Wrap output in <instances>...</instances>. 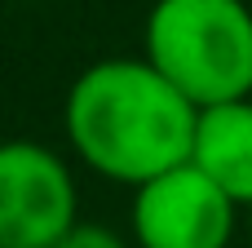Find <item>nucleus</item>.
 Returning a JSON list of instances; mask_svg holds the SVG:
<instances>
[{
  "instance_id": "1",
  "label": "nucleus",
  "mask_w": 252,
  "mask_h": 248,
  "mask_svg": "<svg viewBox=\"0 0 252 248\" xmlns=\"http://www.w3.org/2000/svg\"><path fill=\"white\" fill-rule=\"evenodd\" d=\"M62 129L93 173L137 191L190 160L195 106L146 58H102L75 75Z\"/></svg>"
},
{
  "instance_id": "2",
  "label": "nucleus",
  "mask_w": 252,
  "mask_h": 248,
  "mask_svg": "<svg viewBox=\"0 0 252 248\" xmlns=\"http://www.w3.org/2000/svg\"><path fill=\"white\" fill-rule=\"evenodd\" d=\"M146 62L195 111L252 98L248 0H155L146 13Z\"/></svg>"
},
{
  "instance_id": "3",
  "label": "nucleus",
  "mask_w": 252,
  "mask_h": 248,
  "mask_svg": "<svg viewBox=\"0 0 252 248\" xmlns=\"http://www.w3.org/2000/svg\"><path fill=\"white\" fill-rule=\"evenodd\" d=\"M80 222L66 160L40 142H0V248H53Z\"/></svg>"
},
{
  "instance_id": "4",
  "label": "nucleus",
  "mask_w": 252,
  "mask_h": 248,
  "mask_svg": "<svg viewBox=\"0 0 252 248\" xmlns=\"http://www.w3.org/2000/svg\"><path fill=\"white\" fill-rule=\"evenodd\" d=\"M235 235V204L190 164H177L133 191L137 248H226Z\"/></svg>"
},
{
  "instance_id": "5",
  "label": "nucleus",
  "mask_w": 252,
  "mask_h": 248,
  "mask_svg": "<svg viewBox=\"0 0 252 248\" xmlns=\"http://www.w3.org/2000/svg\"><path fill=\"white\" fill-rule=\"evenodd\" d=\"M190 169H199L235 209L252 204V98L195 111Z\"/></svg>"
},
{
  "instance_id": "6",
  "label": "nucleus",
  "mask_w": 252,
  "mask_h": 248,
  "mask_svg": "<svg viewBox=\"0 0 252 248\" xmlns=\"http://www.w3.org/2000/svg\"><path fill=\"white\" fill-rule=\"evenodd\" d=\"M53 248H128V240L111 226H97V222H75Z\"/></svg>"
}]
</instances>
